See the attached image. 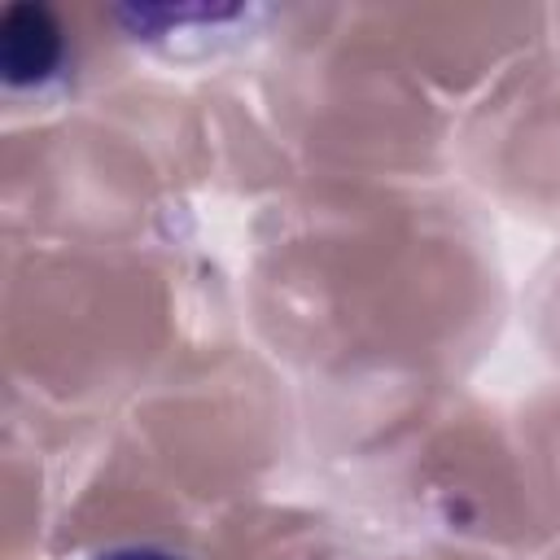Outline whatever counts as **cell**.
Wrapping results in <instances>:
<instances>
[{"mask_svg":"<svg viewBox=\"0 0 560 560\" xmlns=\"http://www.w3.org/2000/svg\"><path fill=\"white\" fill-rule=\"evenodd\" d=\"M0 61H4V79L9 88L18 83H52L61 74L66 61V39L61 26L48 9L39 4H13L4 9V26H0Z\"/></svg>","mask_w":560,"mask_h":560,"instance_id":"cell-1","label":"cell"},{"mask_svg":"<svg viewBox=\"0 0 560 560\" xmlns=\"http://www.w3.org/2000/svg\"><path fill=\"white\" fill-rule=\"evenodd\" d=\"M88 560H188L184 551H171L162 542H114L105 551H92Z\"/></svg>","mask_w":560,"mask_h":560,"instance_id":"cell-2","label":"cell"}]
</instances>
